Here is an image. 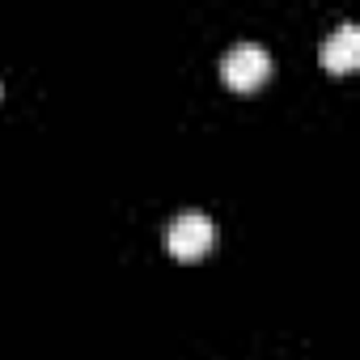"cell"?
<instances>
[{
	"mask_svg": "<svg viewBox=\"0 0 360 360\" xmlns=\"http://www.w3.org/2000/svg\"><path fill=\"white\" fill-rule=\"evenodd\" d=\"M318 60H322V68H330V72H352V68L360 64V30H356V22H339V26L322 39Z\"/></svg>",
	"mask_w": 360,
	"mask_h": 360,
	"instance_id": "3957f363",
	"label": "cell"
},
{
	"mask_svg": "<svg viewBox=\"0 0 360 360\" xmlns=\"http://www.w3.org/2000/svg\"><path fill=\"white\" fill-rule=\"evenodd\" d=\"M271 72V51L263 43H233L225 56H221V77L233 85V89H255L263 77Z\"/></svg>",
	"mask_w": 360,
	"mask_h": 360,
	"instance_id": "7a4b0ae2",
	"label": "cell"
},
{
	"mask_svg": "<svg viewBox=\"0 0 360 360\" xmlns=\"http://www.w3.org/2000/svg\"><path fill=\"white\" fill-rule=\"evenodd\" d=\"M212 242H217V225H212V217L200 212V208L178 212V217L165 225V246H169L178 259H200Z\"/></svg>",
	"mask_w": 360,
	"mask_h": 360,
	"instance_id": "6da1fadb",
	"label": "cell"
}]
</instances>
